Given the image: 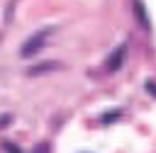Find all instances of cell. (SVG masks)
I'll list each match as a JSON object with an SVG mask.
<instances>
[{"label":"cell","mask_w":156,"mask_h":153,"mask_svg":"<svg viewBox=\"0 0 156 153\" xmlns=\"http://www.w3.org/2000/svg\"><path fill=\"white\" fill-rule=\"evenodd\" d=\"M124 53H127V44H122V46H117V51L110 56V61H107V70H117L119 66H122V61H124Z\"/></svg>","instance_id":"obj_2"},{"label":"cell","mask_w":156,"mask_h":153,"mask_svg":"<svg viewBox=\"0 0 156 153\" xmlns=\"http://www.w3.org/2000/svg\"><path fill=\"white\" fill-rule=\"evenodd\" d=\"M5 148H7V151H10V153H20V148H12V146H10V143H5Z\"/></svg>","instance_id":"obj_3"},{"label":"cell","mask_w":156,"mask_h":153,"mask_svg":"<svg viewBox=\"0 0 156 153\" xmlns=\"http://www.w3.org/2000/svg\"><path fill=\"white\" fill-rule=\"evenodd\" d=\"M51 34V27H44V29H39L37 34H32L24 44H22V56L24 58H32V56H37L39 53V49L46 44V36Z\"/></svg>","instance_id":"obj_1"}]
</instances>
